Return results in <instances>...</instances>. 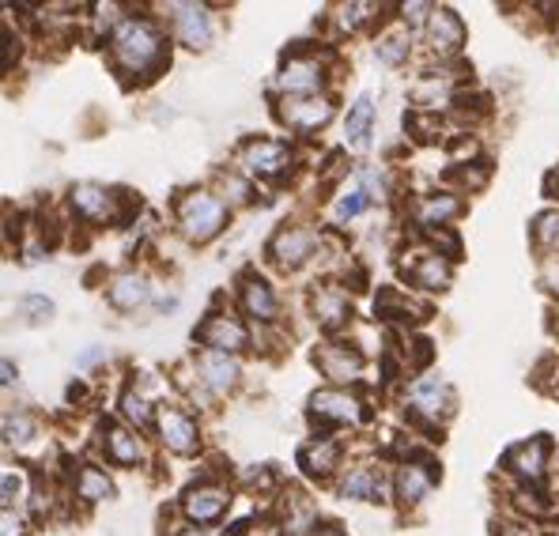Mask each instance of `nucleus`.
I'll use <instances>...</instances> for the list:
<instances>
[{
	"mask_svg": "<svg viewBox=\"0 0 559 536\" xmlns=\"http://www.w3.org/2000/svg\"><path fill=\"white\" fill-rule=\"evenodd\" d=\"M545 284L552 287V291H559V258L545 265Z\"/></svg>",
	"mask_w": 559,
	"mask_h": 536,
	"instance_id": "nucleus-43",
	"label": "nucleus"
},
{
	"mask_svg": "<svg viewBox=\"0 0 559 536\" xmlns=\"http://www.w3.org/2000/svg\"><path fill=\"white\" fill-rule=\"evenodd\" d=\"M336 114V103L329 95H310V98H284L276 106V118L284 121L292 133H318L333 121Z\"/></svg>",
	"mask_w": 559,
	"mask_h": 536,
	"instance_id": "nucleus-10",
	"label": "nucleus"
},
{
	"mask_svg": "<svg viewBox=\"0 0 559 536\" xmlns=\"http://www.w3.org/2000/svg\"><path fill=\"white\" fill-rule=\"evenodd\" d=\"M503 465L511 468L518 480L540 484V476H545V465H548V442H545V439L518 442V446L503 457Z\"/></svg>",
	"mask_w": 559,
	"mask_h": 536,
	"instance_id": "nucleus-21",
	"label": "nucleus"
},
{
	"mask_svg": "<svg viewBox=\"0 0 559 536\" xmlns=\"http://www.w3.org/2000/svg\"><path fill=\"white\" fill-rule=\"evenodd\" d=\"M408 401H413L416 416L424 419H447L454 412V390L442 378H419L413 393H408Z\"/></svg>",
	"mask_w": 559,
	"mask_h": 536,
	"instance_id": "nucleus-19",
	"label": "nucleus"
},
{
	"mask_svg": "<svg viewBox=\"0 0 559 536\" xmlns=\"http://www.w3.org/2000/svg\"><path fill=\"white\" fill-rule=\"evenodd\" d=\"M20 382V370H15L12 359H0V390H12Z\"/></svg>",
	"mask_w": 559,
	"mask_h": 536,
	"instance_id": "nucleus-42",
	"label": "nucleus"
},
{
	"mask_svg": "<svg viewBox=\"0 0 559 536\" xmlns=\"http://www.w3.org/2000/svg\"><path fill=\"white\" fill-rule=\"evenodd\" d=\"M23 53V43L12 35V31H0V76H4L8 69H12L15 61H20Z\"/></svg>",
	"mask_w": 559,
	"mask_h": 536,
	"instance_id": "nucleus-38",
	"label": "nucleus"
},
{
	"mask_svg": "<svg viewBox=\"0 0 559 536\" xmlns=\"http://www.w3.org/2000/svg\"><path fill=\"white\" fill-rule=\"evenodd\" d=\"M314 362L336 390H344V385L364 378V356H359L352 344H322V348L314 352Z\"/></svg>",
	"mask_w": 559,
	"mask_h": 536,
	"instance_id": "nucleus-13",
	"label": "nucleus"
},
{
	"mask_svg": "<svg viewBox=\"0 0 559 536\" xmlns=\"http://www.w3.org/2000/svg\"><path fill=\"white\" fill-rule=\"evenodd\" d=\"M310 313H314L318 325L336 333V329H344L352 321V299L336 284H322L310 295Z\"/></svg>",
	"mask_w": 559,
	"mask_h": 536,
	"instance_id": "nucleus-17",
	"label": "nucleus"
},
{
	"mask_svg": "<svg viewBox=\"0 0 559 536\" xmlns=\"http://www.w3.org/2000/svg\"><path fill=\"white\" fill-rule=\"evenodd\" d=\"M378 15H382V4H341L333 12V20H336V27H341L344 35H356V31L371 27Z\"/></svg>",
	"mask_w": 559,
	"mask_h": 536,
	"instance_id": "nucleus-32",
	"label": "nucleus"
},
{
	"mask_svg": "<svg viewBox=\"0 0 559 536\" xmlns=\"http://www.w3.org/2000/svg\"><path fill=\"white\" fill-rule=\"evenodd\" d=\"M367 204H371V196H367V193H364V189H359V186H352L348 193H344L341 201H336L333 216H336V219H341V224H344V219H356L359 212H367Z\"/></svg>",
	"mask_w": 559,
	"mask_h": 536,
	"instance_id": "nucleus-36",
	"label": "nucleus"
},
{
	"mask_svg": "<svg viewBox=\"0 0 559 536\" xmlns=\"http://www.w3.org/2000/svg\"><path fill=\"white\" fill-rule=\"evenodd\" d=\"M462 212V204H457V196H450V193H435V196H424L419 201V209H416V219L424 227H442V224H450V219Z\"/></svg>",
	"mask_w": 559,
	"mask_h": 536,
	"instance_id": "nucleus-29",
	"label": "nucleus"
},
{
	"mask_svg": "<svg viewBox=\"0 0 559 536\" xmlns=\"http://www.w3.org/2000/svg\"><path fill=\"white\" fill-rule=\"evenodd\" d=\"M408 49H413V43H408L405 31H385V35L378 38V57H382L385 64H405Z\"/></svg>",
	"mask_w": 559,
	"mask_h": 536,
	"instance_id": "nucleus-34",
	"label": "nucleus"
},
{
	"mask_svg": "<svg viewBox=\"0 0 559 536\" xmlns=\"http://www.w3.org/2000/svg\"><path fill=\"white\" fill-rule=\"evenodd\" d=\"M152 427H155V439L170 453H178V457H189V453L201 450V427L178 404H159L152 416Z\"/></svg>",
	"mask_w": 559,
	"mask_h": 536,
	"instance_id": "nucleus-6",
	"label": "nucleus"
},
{
	"mask_svg": "<svg viewBox=\"0 0 559 536\" xmlns=\"http://www.w3.org/2000/svg\"><path fill=\"white\" fill-rule=\"evenodd\" d=\"M341 457H344V450H341V442H336V439H314V442H307V446L299 450L302 473L318 476V480L333 476L336 468H341Z\"/></svg>",
	"mask_w": 559,
	"mask_h": 536,
	"instance_id": "nucleus-22",
	"label": "nucleus"
},
{
	"mask_svg": "<svg viewBox=\"0 0 559 536\" xmlns=\"http://www.w3.org/2000/svg\"><path fill=\"white\" fill-rule=\"evenodd\" d=\"M110 307L114 310H140L147 299H152V284H147L144 272H121V276L110 279Z\"/></svg>",
	"mask_w": 559,
	"mask_h": 536,
	"instance_id": "nucleus-23",
	"label": "nucleus"
},
{
	"mask_svg": "<svg viewBox=\"0 0 559 536\" xmlns=\"http://www.w3.org/2000/svg\"><path fill=\"white\" fill-rule=\"evenodd\" d=\"M341 495H344V499H382L385 488H382V480H378L374 468L359 465V468H352V473L344 476Z\"/></svg>",
	"mask_w": 559,
	"mask_h": 536,
	"instance_id": "nucleus-30",
	"label": "nucleus"
},
{
	"mask_svg": "<svg viewBox=\"0 0 559 536\" xmlns=\"http://www.w3.org/2000/svg\"><path fill=\"white\" fill-rule=\"evenodd\" d=\"M450 276H454V269H450V261L439 258V253H419V261L413 265V284L427 287V291L450 287Z\"/></svg>",
	"mask_w": 559,
	"mask_h": 536,
	"instance_id": "nucleus-27",
	"label": "nucleus"
},
{
	"mask_svg": "<svg viewBox=\"0 0 559 536\" xmlns=\"http://www.w3.org/2000/svg\"><path fill=\"white\" fill-rule=\"evenodd\" d=\"M23 491V476L20 473H4L0 476V510H8V502H15V495Z\"/></svg>",
	"mask_w": 559,
	"mask_h": 536,
	"instance_id": "nucleus-39",
	"label": "nucleus"
},
{
	"mask_svg": "<svg viewBox=\"0 0 559 536\" xmlns=\"http://www.w3.org/2000/svg\"><path fill=\"white\" fill-rule=\"evenodd\" d=\"M371 129H374V103H371V95H364V98H356V106L348 110V121H344V140H348V147L367 152V147H371Z\"/></svg>",
	"mask_w": 559,
	"mask_h": 536,
	"instance_id": "nucleus-25",
	"label": "nucleus"
},
{
	"mask_svg": "<svg viewBox=\"0 0 559 536\" xmlns=\"http://www.w3.org/2000/svg\"><path fill=\"white\" fill-rule=\"evenodd\" d=\"M227 507H231V488L219 480L189 484L182 491V502H178V510H182L186 522H193V529H212L227 514Z\"/></svg>",
	"mask_w": 559,
	"mask_h": 536,
	"instance_id": "nucleus-5",
	"label": "nucleus"
},
{
	"mask_svg": "<svg viewBox=\"0 0 559 536\" xmlns=\"http://www.w3.org/2000/svg\"><path fill=\"white\" fill-rule=\"evenodd\" d=\"M193 367H197V382H201L212 397H219V393H231L238 385V378H242L238 359L235 356H219V352H201Z\"/></svg>",
	"mask_w": 559,
	"mask_h": 536,
	"instance_id": "nucleus-14",
	"label": "nucleus"
},
{
	"mask_svg": "<svg viewBox=\"0 0 559 536\" xmlns=\"http://www.w3.org/2000/svg\"><path fill=\"white\" fill-rule=\"evenodd\" d=\"M310 536H344L341 529H336V525H322V529H314Z\"/></svg>",
	"mask_w": 559,
	"mask_h": 536,
	"instance_id": "nucleus-45",
	"label": "nucleus"
},
{
	"mask_svg": "<svg viewBox=\"0 0 559 536\" xmlns=\"http://www.w3.org/2000/svg\"><path fill=\"white\" fill-rule=\"evenodd\" d=\"M325 87V61L314 53H292L284 57L276 72V91L284 98H310Z\"/></svg>",
	"mask_w": 559,
	"mask_h": 536,
	"instance_id": "nucleus-7",
	"label": "nucleus"
},
{
	"mask_svg": "<svg viewBox=\"0 0 559 536\" xmlns=\"http://www.w3.org/2000/svg\"><path fill=\"white\" fill-rule=\"evenodd\" d=\"M212 193L227 204V209H238V204H253V186L246 181L238 170H219L216 175V189Z\"/></svg>",
	"mask_w": 559,
	"mask_h": 536,
	"instance_id": "nucleus-31",
	"label": "nucleus"
},
{
	"mask_svg": "<svg viewBox=\"0 0 559 536\" xmlns=\"http://www.w3.org/2000/svg\"><path fill=\"white\" fill-rule=\"evenodd\" d=\"M175 219H178V230L186 235V242L204 246L227 230L231 209H227L212 189H186L175 201Z\"/></svg>",
	"mask_w": 559,
	"mask_h": 536,
	"instance_id": "nucleus-2",
	"label": "nucleus"
},
{
	"mask_svg": "<svg viewBox=\"0 0 559 536\" xmlns=\"http://www.w3.org/2000/svg\"><path fill=\"white\" fill-rule=\"evenodd\" d=\"M197 344L201 352H219V356H235V352L250 348V329L235 318V313H209L197 329Z\"/></svg>",
	"mask_w": 559,
	"mask_h": 536,
	"instance_id": "nucleus-9",
	"label": "nucleus"
},
{
	"mask_svg": "<svg viewBox=\"0 0 559 536\" xmlns=\"http://www.w3.org/2000/svg\"><path fill=\"white\" fill-rule=\"evenodd\" d=\"M431 12H435V4H405L401 8V20H405L408 27H419V23H427Z\"/></svg>",
	"mask_w": 559,
	"mask_h": 536,
	"instance_id": "nucleus-41",
	"label": "nucleus"
},
{
	"mask_svg": "<svg viewBox=\"0 0 559 536\" xmlns=\"http://www.w3.org/2000/svg\"><path fill=\"white\" fill-rule=\"evenodd\" d=\"M0 536H27V522L15 510H0Z\"/></svg>",
	"mask_w": 559,
	"mask_h": 536,
	"instance_id": "nucleus-40",
	"label": "nucleus"
},
{
	"mask_svg": "<svg viewBox=\"0 0 559 536\" xmlns=\"http://www.w3.org/2000/svg\"><path fill=\"white\" fill-rule=\"evenodd\" d=\"M537 242L545 246V250H559V212H545V216H537Z\"/></svg>",
	"mask_w": 559,
	"mask_h": 536,
	"instance_id": "nucleus-37",
	"label": "nucleus"
},
{
	"mask_svg": "<svg viewBox=\"0 0 559 536\" xmlns=\"http://www.w3.org/2000/svg\"><path fill=\"white\" fill-rule=\"evenodd\" d=\"M318 250V235L310 227H299V224H287L280 227L273 238H269V258L276 261L280 269H302Z\"/></svg>",
	"mask_w": 559,
	"mask_h": 536,
	"instance_id": "nucleus-12",
	"label": "nucleus"
},
{
	"mask_svg": "<svg viewBox=\"0 0 559 536\" xmlns=\"http://www.w3.org/2000/svg\"><path fill=\"white\" fill-rule=\"evenodd\" d=\"M20 310H23V321H27V325H46V321L57 313L53 299H46V295H27V299L20 302Z\"/></svg>",
	"mask_w": 559,
	"mask_h": 536,
	"instance_id": "nucleus-35",
	"label": "nucleus"
},
{
	"mask_svg": "<svg viewBox=\"0 0 559 536\" xmlns=\"http://www.w3.org/2000/svg\"><path fill=\"white\" fill-rule=\"evenodd\" d=\"M43 434V424H38L35 412L20 408V412H8L4 424H0V442L8 450H31Z\"/></svg>",
	"mask_w": 559,
	"mask_h": 536,
	"instance_id": "nucleus-24",
	"label": "nucleus"
},
{
	"mask_svg": "<svg viewBox=\"0 0 559 536\" xmlns=\"http://www.w3.org/2000/svg\"><path fill=\"white\" fill-rule=\"evenodd\" d=\"M103 453L114 461V465L136 468V465H144L147 446H144V439H140V434L129 424H106L103 427Z\"/></svg>",
	"mask_w": 559,
	"mask_h": 536,
	"instance_id": "nucleus-15",
	"label": "nucleus"
},
{
	"mask_svg": "<svg viewBox=\"0 0 559 536\" xmlns=\"http://www.w3.org/2000/svg\"><path fill=\"white\" fill-rule=\"evenodd\" d=\"M435 488V465L431 461H405L393 476V491L405 507H416V502L427 499V491Z\"/></svg>",
	"mask_w": 559,
	"mask_h": 536,
	"instance_id": "nucleus-20",
	"label": "nucleus"
},
{
	"mask_svg": "<svg viewBox=\"0 0 559 536\" xmlns=\"http://www.w3.org/2000/svg\"><path fill=\"white\" fill-rule=\"evenodd\" d=\"M295 167V155L284 140H269V136H250L238 147V175H253L265 181H284L287 170Z\"/></svg>",
	"mask_w": 559,
	"mask_h": 536,
	"instance_id": "nucleus-4",
	"label": "nucleus"
},
{
	"mask_svg": "<svg viewBox=\"0 0 559 536\" xmlns=\"http://www.w3.org/2000/svg\"><path fill=\"white\" fill-rule=\"evenodd\" d=\"M424 31H427V46H431V53H439V57H454L465 43L462 20H457V12H450V8H435V12L427 15Z\"/></svg>",
	"mask_w": 559,
	"mask_h": 536,
	"instance_id": "nucleus-16",
	"label": "nucleus"
},
{
	"mask_svg": "<svg viewBox=\"0 0 559 536\" xmlns=\"http://www.w3.org/2000/svg\"><path fill=\"white\" fill-rule=\"evenodd\" d=\"M182 536H235V533H219V529H193V525H182Z\"/></svg>",
	"mask_w": 559,
	"mask_h": 536,
	"instance_id": "nucleus-44",
	"label": "nucleus"
},
{
	"mask_svg": "<svg viewBox=\"0 0 559 536\" xmlns=\"http://www.w3.org/2000/svg\"><path fill=\"white\" fill-rule=\"evenodd\" d=\"M118 408H121V416L129 419V427H133V431H147V427H152V416H155L152 401L140 397V393L133 390V385H126V390H121Z\"/></svg>",
	"mask_w": 559,
	"mask_h": 536,
	"instance_id": "nucleus-33",
	"label": "nucleus"
},
{
	"mask_svg": "<svg viewBox=\"0 0 559 536\" xmlns=\"http://www.w3.org/2000/svg\"><path fill=\"white\" fill-rule=\"evenodd\" d=\"M548 186H552V189H556V196H559V170L552 175V181H548Z\"/></svg>",
	"mask_w": 559,
	"mask_h": 536,
	"instance_id": "nucleus-46",
	"label": "nucleus"
},
{
	"mask_svg": "<svg viewBox=\"0 0 559 536\" xmlns=\"http://www.w3.org/2000/svg\"><path fill=\"white\" fill-rule=\"evenodd\" d=\"M170 31H175V43L186 49H209L216 38V20H212L209 4H197V0H182V4H170Z\"/></svg>",
	"mask_w": 559,
	"mask_h": 536,
	"instance_id": "nucleus-8",
	"label": "nucleus"
},
{
	"mask_svg": "<svg viewBox=\"0 0 559 536\" xmlns=\"http://www.w3.org/2000/svg\"><path fill=\"white\" fill-rule=\"evenodd\" d=\"M69 209L76 212L84 224H110V219H126L133 204H129L126 189L80 181V186H72V193H69Z\"/></svg>",
	"mask_w": 559,
	"mask_h": 536,
	"instance_id": "nucleus-3",
	"label": "nucleus"
},
{
	"mask_svg": "<svg viewBox=\"0 0 559 536\" xmlns=\"http://www.w3.org/2000/svg\"><path fill=\"white\" fill-rule=\"evenodd\" d=\"M310 416L314 424H325V427H356L364 424L367 416V404L348 390H318L310 397Z\"/></svg>",
	"mask_w": 559,
	"mask_h": 536,
	"instance_id": "nucleus-11",
	"label": "nucleus"
},
{
	"mask_svg": "<svg viewBox=\"0 0 559 536\" xmlns=\"http://www.w3.org/2000/svg\"><path fill=\"white\" fill-rule=\"evenodd\" d=\"M238 307L250 313L253 321H276L280 318V302H276V291L269 279L253 276V272H246L242 279H238Z\"/></svg>",
	"mask_w": 559,
	"mask_h": 536,
	"instance_id": "nucleus-18",
	"label": "nucleus"
},
{
	"mask_svg": "<svg viewBox=\"0 0 559 536\" xmlns=\"http://www.w3.org/2000/svg\"><path fill=\"white\" fill-rule=\"evenodd\" d=\"M318 522V510L314 502L307 499V495L292 491L287 495V514H284V533L287 536H307L310 529H314Z\"/></svg>",
	"mask_w": 559,
	"mask_h": 536,
	"instance_id": "nucleus-28",
	"label": "nucleus"
},
{
	"mask_svg": "<svg viewBox=\"0 0 559 536\" xmlns=\"http://www.w3.org/2000/svg\"><path fill=\"white\" fill-rule=\"evenodd\" d=\"M106 46H110V61L118 76L126 80L155 76V69L167 61V35H163L159 23L144 20V15H126V20L114 23Z\"/></svg>",
	"mask_w": 559,
	"mask_h": 536,
	"instance_id": "nucleus-1",
	"label": "nucleus"
},
{
	"mask_svg": "<svg viewBox=\"0 0 559 536\" xmlns=\"http://www.w3.org/2000/svg\"><path fill=\"white\" fill-rule=\"evenodd\" d=\"M72 495H76L80 502H92V507H98V502H106L114 495V480L98 465H80L76 484H72Z\"/></svg>",
	"mask_w": 559,
	"mask_h": 536,
	"instance_id": "nucleus-26",
	"label": "nucleus"
}]
</instances>
